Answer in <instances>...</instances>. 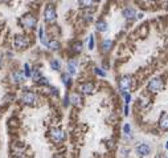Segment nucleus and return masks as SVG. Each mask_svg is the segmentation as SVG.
<instances>
[{"label":"nucleus","instance_id":"obj_10","mask_svg":"<svg viewBox=\"0 0 168 158\" xmlns=\"http://www.w3.org/2000/svg\"><path fill=\"white\" fill-rule=\"evenodd\" d=\"M77 66H78L77 60H70L68 63V72L70 73V75H74V73L77 72Z\"/></svg>","mask_w":168,"mask_h":158},{"label":"nucleus","instance_id":"obj_18","mask_svg":"<svg viewBox=\"0 0 168 158\" xmlns=\"http://www.w3.org/2000/svg\"><path fill=\"white\" fill-rule=\"evenodd\" d=\"M50 66H52V69L58 70L61 68V63L58 60H53V61H50Z\"/></svg>","mask_w":168,"mask_h":158},{"label":"nucleus","instance_id":"obj_6","mask_svg":"<svg viewBox=\"0 0 168 158\" xmlns=\"http://www.w3.org/2000/svg\"><path fill=\"white\" fill-rule=\"evenodd\" d=\"M130 86H131V77H128V76L122 77V80L119 81V88H121V90L126 92V90L130 89Z\"/></svg>","mask_w":168,"mask_h":158},{"label":"nucleus","instance_id":"obj_16","mask_svg":"<svg viewBox=\"0 0 168 158\" xmlns=\"http://www.w3.org/2000/svg\"><path fill=\"white\" fill-rule=\"evenodd\" d=\"M160 128L163 130H168V116H163L160 120Z\"/></svg>","mask_w":168,"mask_h":158},{"label":"nucleus","instance_id":"obj_9","mask_svg":"<svg viewBox=\"0 0 168 158\" xmlns=\"http://www.w3.org/2000/svg\"><path fill=\"white\" fill-rule=\"evenodd\" d=\"M123 16H125L127 20H132L136 16V11L134 10V8H126L125 11H123Z\"/></svg>","mask_w":168,"mask_h":158},{"label":"nucleus","instance_id":"obj_32","mask_svg":"<svg viewBox=\"0 0 168 158\" xmlns=\"http://www.w3.org/2000/svg\"><path fill=\"white\" fill-rule=\"evenodd\" d=\"M95 1H101V0H95Z\"/></svg>","mask_w":168,"mask_h":158},{"label":"nucleus","instance_id":"obj_4","mask_svg":"<svg viewBox=\"0 0 168 158\" xmlns=\"http://www.w3.org/2000/svg\"><path fill=\"white\" fill-rule=\"evenodd\" d=\"M23 102H25V104H28V105H32L36 102V100H37V97H36V95L32 92H25L24 95H23L21 97Z\"/></svg>","mask_w":168,"mask_h":158},{"label":"nucleus","instance_id":"obj_29","mask_svg":"<svg viewBox=\"0 0 168 158\" xmlns=\"http://www.w3.org/2000/svg\"><path fill=\"white\" fill-rule=\"evenodd\" d=\"M1 3H8V1H11V0H0Z\"/></svg>","mask_w":168,"mask_h":158},{"label":"nucleus","instance_id":"obj_22","mask_svg":"<svg viewBox=\"0 0 168 158\" xmlns=\"http://www.w3.org/2000/svg\"><path fill=\"white\" fill-rule=\"evenodd\" d=\"M31 75H32L31 66H29L28 64H25V76H27V77H31Z\"/></svg>","mask_w":168,"mask_h":158},{"label":"nucleus","instance_id":"obj_28","mask_svg":"<svg viewBox=\"0 0 168 158\" xmlns=\"http://www.w3.org/2000/svg\"><path fill=\"white\" fill-rule=\"evenodd\" d=\"M136 17L138 19H142L143 17V13H136Z\"/></svg>","mask_w":168,"mask_h":158},{"label":"nucleus","instance_id":"obj_21","mask_svg":"<svg viewBox=\"0 0 168 158\" xmlns=\"http://www.w3.org/2000/svg\"><path fill=\"white\" fill-rule=\"evenodd\" d=\"M31 77H33V79L36 80V81H38V79H40V73H38V70H37V69H34L33 72H32Z\"/></svg>","mask_w":168,"mask_h":158},{"label":"nucleus","instance_id":"obj_5","mask_svg":"<svg viewBox=\"0 0 168 158\" xmlns=\"http://www.w3.org/2000/svg\"><path fill=\"white\" fill-rule=\"evenodd\" d=\"M50 136H52V138L54 139L56 142H60V141H62V139L65 138V133L61 129H52L50 130Z\"/></svg>","mask_w":168,"mask_h":158},{"label":"nucleus","instance_id":"obj_25","mask_svg":"<svg viewBox=\"0 0 168 158\" xmlns=\"http://www.w3.org/2000/svg\"><path fill=\"white\" fill-rule=\"evenodd\" d=\"M125 97H126V102H127V104H128V102L131 101V96L128 95V93H126V92H125Z\"/></svg>","mask_w":168,"mask_h":158},{"label":"nucleus","instance_id":"obj_12","mask_svg":"<svg viewBox=\"0 0 168 158\" xmlns=\"http://www.w3.org/2000/svg\"><path fill=\"white\" fill-rule=\"evenodd\" d=\"M12 80L15 82H21L24 80V75L21 72H19V70H16V72L12 73Z\"/></svg>","mask_w":168,"mask_h":158},{"label":"nucleus","instance_id":"obj_27","mask_svg":"<svg viewBox=\"0 0 168 158\" xmlns=\"http://www.w3.org/2000/svg\"><path fill=\"white\" fill-rule=\"evenodd\" d=\"M62 79H64V82H65L66 85H69V77L68 76H62Z\"/></svg>","mask_w":168,"mask_h":158},{"label":"nucleus","instance_id":"obj_1","mask_svg":"<svg viewBox=\"0 0 168 158\" xmlns=\"http://www.w3.org/2000/svg\"><path fill=\"white\" fill-rule=\"evenodd\" d=\"M20 24L23 27H25V28H33L36 26V19L31 15H25L20 19Z\"/></svg>","mask_w":168,"mask_h":158},{"label":"nucleus","instance_id":"obj_19","mask_svg":"<svg viewBox=\"0 0 168 158\" xmlns=\"http://www.w3.org/2000/svg\"><path fill=\"white\" fill-rule=\"evenodd\" d=\"M73 51L74 52H81L82 51V44L81 43H75V44H73Z\"/></svg>","mask_w":168,"mask_h":158},{"label":"nucleus","instance_id":"obj_7","mask_svg":"<svg viewBox=\"0 0 168 158\" xmlns=\"http://www.w3.org/2000/svg\"><path fill=\"white\" fill-rule=\"evenodd\" d=\"M15 45H16V48H19V49H24V48H27V45H28V40H27L24 36H17V37L15 39Z\"/></svg>","mask_w":168,"mask_h":158},{"label":"nucleus","instance_id":"obj_30","mask_svg":"<svg viewBox=\"0 0 168 158\" xmlns=\"http://www.w3.org/2000/svg\"><path fill=\"white\" fill-rule=\"evenodd\" d=\"M165 148H167V149H168V142H167V145H165Z\"/></svg>","mask_w":168,"mask_h":158},{"label":"nucleus","instance_id":"obj_14","mask_svg":"<svg viewBox=\"0 0 168 158\" xmlns=\"http://www.w3.org/2000/svg\"><path fill=\"white\" fill-rule=\"evenodd\" d=\"M95 27H97V31H99V32L107 31V23L106 21H98Z\"/></svg>","mask_w":168,"mask_h":158},{"label":"nucleus","instance_id":"obj_13","mask_svg":"<svg viewBox=\"0 0 168 158\" xmlns=\"http://www.w3.org/2000/svg\"><path fill=\"white\" fill-rule=\"evenodd\" d=\"M70 102H72L73 105H80V104H81V97H80V95L73 93V95L70 96Z\"/></svg>","mask_w":168,"mask_h":158},{"label":"nucleus","instance_id":"obj_3","mask_svg":"<svg viewBox=\"0 0 168 158\" xmlns=\"http://www.w3.org/2000/svg\"><path fill=\"white\" fill-rule=\"evenodd\" d=\"M148 89L151 90V92H154V93L160 92V90L163 89V82H162V80H159V79L151 80V82L148 84Z\"/></svg>","mask_w":168,"mask_h":158},{"label":"nucleus","instance_id":"obj_20","mask_svg":"<svg viewBox=\"0 0 168 158\" xmlns=\"http://www.w3.org/2000/svg\"><path fill=\"white\" fill-rule=\"evenodd\" d=\"M80 3L82 7H90L93 4V0H80Z\"/></svg>","mask_w":168,"mask_h":158},{"label":"nucleus","instance_id":"obj_23","mask_svg":"<svg viewBox=\"0 0 168 158\" xmlns=\"http://www.w3.org/2000/svg\"><path fill=\"white\" fill-rule=\"evenodd\" d=\"M125 134L126 136H131V128H130V125H128V124H126L125 125Z\"/></svg>","mask_w":168,"mask_h":158},{"label":"nucleus","instance_id":"obj_17","mask_svg":"<svg viewBox=\"0 0 168 158\" xmlns=\"http://www.w3.org/2000/svg\"><path fill=\"white\" fill-rule=\"evenodd\" d=\"M111 47H112V41L111 40H105L102 43V48H103V51H105V52H109L110 49H111Z\"/></svg>","mask_w":168,"mask_h":158},{"label":"nucleus","instance_id":"obj_8","mask_svg":"<svg viewBox=\"0 0 168 158\" xmlns=\"http://www.w3.org/2000/svg\"><path fill=\"white\" fill-rule=\"evenodd\" d=\"M136 153L139 155H142V157H146V155L149 154V146L146 145V144H143V145H140L136 148Z\"/></svg>","mask_w":168,"mask_h":158},{"label":"nucleus","instance_id":"obj_2","mask_svg":"<svg viewBox=\"0 0 168 158\" xmlns=\"http://www.w3.org/2000/svg\"><path fill=\"white\" fill-rule=\"evenodd\" d=\"M44 16H45V20H47L48 23H53L57 17L56 10H54L52 6H48L47 8H45V13H44Z\"/></svg>","mask_w":168,"mask_h":158},{"label":"nucleus","instance_id":"obj_24","mask_svg":"<svg viewBox=\"0 0 168 158\" xmlns=\"http://www.w3.org/2000/svg\"><path fill=\"white\" fill-rule=\"evenodd\" d=\"M94 48V36H90V40H89V49H93Z\"/></svg>","mask_w":168,"mask_h":158},{"label":"nucleus","instance_id":"obj_26","mask_svg":"<svg viewBox=\"0 0 168 158\" xmlns=\"http://www.w3.org/2000/svg\"><path fill=\"white\" fill-rule=\"evenodd\" d=\"M95 73H97V75H99V76H105V75H106L105 72H102V70H101V69H98V68H97V69H95Z\"/></svg>","mask_w":168,"mask_h":158},{"label":"nucleus","instance_id":"obj_15","mask_svg":"<svg viewBox=\"0 0 168 158\" xmlns=\"http://www.w3.org/2000/svg\"><path fill=\"white\" fill-rule=\"evenodd\" d=\"M48 47H49L52 51H58V49H60V43H58V41H56V40H52V41L48 43Z\"/></svg>","mask_w":168,"mask_h":158},{"label":"nucleus","instance_id":"obj_31","mask_svg":"<svg viewBox=\"0 0 168 158\" xmlns=\"http://www.w3.org/2000/svg\"><path fill=\"white\" fill-rule=\"evenodd\" d=\"M0 64H1V59H0Z\"/></svg>","mask_w":168,"mask_h":158},{"label":"nucleus","instance_id":"obj_11","mask_svg":"<svg viewBox=\"0 0 168 158\" xmlns=\"http://www.w3.org/2000/svg\"><path fill=\"white\" fill-rule=\"evenodd\" d=\"M81 90L84 93H86V95H90V93L94 92V85L91 84V82H87V84H84V85L81 86Z\"/></svg>","mask_w":168,"mask_h":158}]
</instances>
